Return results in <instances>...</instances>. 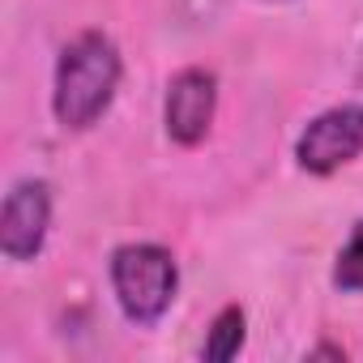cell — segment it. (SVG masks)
Wrapping results in <instances>:
<instances>
[{"instance_id":"1","label":"cell","mask_w":363,"mask_h":363,"mask_svg":"<svg viewBox=\"0 0 363 363\" xmlns=\"http://www.w3.org/2000/svg\"><path fill=\"white\" fill-rule=\"evenodd\" d=\"M120 52L107 35L90 30L73 39L56 65V116L65 128H90L116 99Z\"/></svg>"},{"instance_id":"2","label":"cell","mask_w":363,"mask_h":363,"mask_svg":"<svg viewBox=\"0 0 363 363\" xmlns=\"http://www.w3.org/2000/svg\"><path fill=\"white\" fill-rule=\"evenodd\" d=\"M175 282H179L175 261H171V252L158 248V244H124V248H116V257H111V286H116V299H120L124 316L137 320V325H150V320H158V316L171 308Z\"/></svg>"},{"instance_id":"3","label":"cell","mask_w":363,"mask_h":363,"mask_svg":"<svg viewBox=\"0 0 363 363\" xmlns=\"http://www.w3.org/2000/svg\"><path fill=\"white\" fill-rule=\"evenodd\" d=\"M359 154H363V107H354V103L316 116L303 128L299 145H295L299 167L312 171V175H329V171H337L342 162H350Z\"/></svg>"},{"instance_id":"4","label":"cell","mask_w":363,"mask_h":363,"mask_svg":"<svg viewBox=\"0 0 363 363\" xmlns=\"http://www.w3.org/2000/svg\"><path fill=\"white\" fill-rule=\"evenodd\" d=\"M48 223H52V193L43 179L13 184V193L5 197V210H0V248H5V257L9 261L39 257Z\"/></svg>"},{"instance_id":"5","label":"cell","mask_w":363,"mask_h":363,"mask_svg":"<svg viewBox=\"0 0 363 363\" xmlns=\"http://www.w3.org/2000/svg\"><path fill=\"white\" fill-rule=\"evenodd\" d=\"M218 82L206 69H184L167 86V137L179 145H197L214 124Z\"/></svg>"},{"instance_id":"6","label":"cell","mask_w":363,"mask_h":363,"mask_svg":"<svg viewBox=\"0 0 363 363\" xmlns=\"http://www.w3.org/2000/svg\"><path fill=\"white\" fill-rule=\"evenodd\" d=\"M240 346H244V312L231 303V308H223V312L214 316V325H210V337H206L201 354H206L210 363H227V359H235V354H240Z\"/></svg>"},{"instance_id":"7","label":"cell","mask_w":363,"mask_h":363,"mask_svg":"<svg viewBox=\"0 0 363 363\" xmlns=\"http://www.w3.org/2000/svg\"><path fill=\"white\" fill-rule=\"evenodd\" d=\"M333 286H337V291H363V223L354 227V235H350L346 248L337 252Z\"/></svg>"}]
</instances>
